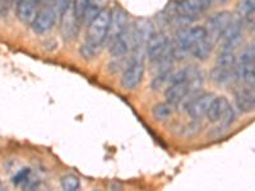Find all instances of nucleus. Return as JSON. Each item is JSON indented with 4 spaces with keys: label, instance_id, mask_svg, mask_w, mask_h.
<instances>
[{
    "label": "nucleus",
    "instance_id": "nucleus-4",
    "mask_svg": "<svg viewBox=\"0 0 255 191\" xmlns=\"http://www.w3.org/2000/svg\"><path fill=\"white\" fill-rule=\"evenodd\" d=\"M232 22V14L230 12H223L217 13V14L212 15L208 20H207L206 24V31H207V38L216 44L218 40L221 38V35L223 33V31L229 27V24Z\"/></svg>",
    "mask_w": 255,
    "mask_h": 191
},
{
    "label": "nucleus",
    "instance_id": "nucleus-15",
    "mask_svg": "<svg viewBox=\"0 0 255 191\" xmlns=\"http://www.w3.org/2000/svg\"><path fill=\"white\" fill-rule=\"evenodd\" d=\"M211 76L212 79L218 84H230L235 81L236 78H239L238 72L235 70V68L226 69V68L216 67L215 69L212 70Z\"/></svg>",
    "mask_w": 255,
    "mask_h": 191
},
{
    "label": "nucleus",
    "instance_id": "nucleus-19",
    "mask_svg": "<svg viewBox=\"0 0 255 191\" xmlns=\"http://www.w3.org/2000/svg\"><path fill=\"white\" fill-rule=\"evenodd\" d=\"M255 10V0H240L236 5V19L241 20Z\"/></svg>",
    "mask_w": 255,
    "mask_h": 191
},
{
    "label": "nucleus",
    "instance_id": "nucleus-6",
    "mask_svg": "<svg viewBox=\"0 0 255 191\" xmlns=\"http://www.w3.org/2000/svg\"><path fill=\"white\" fill-rule=\"evenodd\" d=\"M127 24H128V13L125 12L124 9L118 6L114 10H111V20H110V27H109L108 36L105 42L111 45L115 40L120 37V36L127 31Z\"/></svg>",
    "mask_w": 255,
    "mask_h": 191
},
{
    "label": "nucleus",
    "instance_id": "nucleus-14",
    "mask_svg": "<svg viewBox=\"0 0 255 191\" xmlns=\"http://www.w3.org/2000/svg\"><path fill=\"white\" fill-rule=\"evenodd\" d=\"M230 102L226 97L220 96V97H215L213 101H212L211 106L208 108V112H207V117L211 122H217L222 119L225 111L229 108Z\"/></svg>",
    "mask_w": 255,
    "mask_h": 191
},
{
    "label": "nucleus",
    "instance_id": "nucleus-3",
    "mask_svg": "<svg viewBox=\"0 0 255 191\" xmlns=\"http://www.w3.org/2000/svg\"><path fill=\"white\" fill-rule=\"evenodd\" d=\"M211 4L212 0H179L174 4V10L176 17L189 19L203 13Z\"/></svg>",
    "mask_w": 255,
    "mask_h": 191
},
{
    "label": "nucleus",
    "instance_id": "nucleus-10",
    "mask_svg": "<svg viewBox=\"0 0 255 191\" xmlns=\"http://www.w3.org/2000/svg\"><path fill=\"white\" fill-rule=\"evenodd\" d=\"M191 90V84L186 81L171 82L165 92V97L171 106L179 104Z\"/></svg>",
    "mask_w": 255,
    "mask_h": 191
},
{
    "label": "nucleus",
    "instance_id": "nucleus-16",
    "mask_svg": "<svg viewBox=\"0 0 255 191\" xmlns=\"http://www.w3.org/2000/svg\"><path fill=\"white\" fill-rule=\"evenodd\" d=\"M131 46V42H130V33L128 35L127 37V31L120 36L118 40H115L113 44L110 45V51L114 56L116 58H120V56L125 55L129 50V47Z\"/></svg>",
    "mask_w": 255,
    "mask_h": 191
},
{
    "label": "nucleus",
    "instance_id": "nucleus-28",
    "mask_svg": "<svg viewBox=\"0 0 255 191\" xmlns=\"http://www.w3.org/2000/svg\"><path fill=\"white\" fill-rule=\"evenodd\" d=\"M243 24L247 26L249 29H255V10L254 12L249 13L247 17L243 19Z\"/></svg>",
    "mask_w": 255,
    "mask_h": 191
},
{
    "label": "nucleus",
    "instance_id": "nucleus-24",
    "mask_svg": "<svg viewBox=\"0 0 255 191\" xmlns=\"http://www.w3.org/2000/svg\"><path fill=\"white\" fill-rule=\"evenodd\" d=\"M73 0H55V4H54V8H55L58 15L63 17L65 13H68L72 8Z\"/></svg>",
    "mask_w": 255,
    "mask_h": 191
},
{
    "label": "nucleus",
    "instance_id": "nucleus-8",
    "mask_svg": "<svg viewBox=\"0 0 255 191\" xmlns=\"http://www.w3.org/2000/svg\"><path fill=\"white\" fill-rule=\"evenodd\" d=\"M143 74H144V65L138 60L131 61L122 77L123 88L131 91L138 87L143 79Z\"/></svg>",
    "mask_w": 255,
    "mask_h": 191
},
{
    "label": "nucleus",
    "instance_id": "nucleus-29",
    "mask_svg": "<svg viewBox=\"0 0 255 191\" xmlns=\"http://www.w3.org/2000/svg\"><path fill=\"white\" fill-rule=\"evenodd\" d=\"M241 78H243L245 82H248V83H249L250 86H252V87L255 90V76L254 74H252V73H248V74H244Z\"/></svg>",
    "mask_w": 255,
    "mask_h": 191
},
{
    "label": "nucleus",
    "instance_id": "nucleus-18",
    "mask_svg": "<svg viewBox=\"0 0 255 191\" xmlns=\"http://www.w3.org/2000/svg\"><path fill=\"white\" fill-rule=\"evenodd\" d=\"M213 42H212L209 38H204L200 42H198L193 49H191V52H193V55L195 56L197 59H200V60H204L209 56L212 51V47H213Z\"/></svg>",
    "mask_w": 255,
    "mask_h": 191
},
{
    "label": "nucleus",
    "instance_id": "nucleus-27",
    "mask_svg": "<svg viewBox=\"0 0 255 191\" xmlns=\"http://www.w3.org/2000/svg\"><path fill=\"white\" fill-rule=\"evenodd\" d=\"M29 174H31L29 168H23V170H20V171L13 177V184H14V185H20L22 183H27V181H28Z\"/></svg>",
    "mask_w": 255,
    "mask_h": 191
},
{
    "label": "nucleus",
    "instance_id": "nucleus-7",
    "mask_svg": "<svg viewBox=\"0 0 255 191\" xmlns=\"http://www.w3.org/2000/svg\"><path fill=\"white\" fill-rule=\"evenodd\" d=\"M56 18H58V13H56L54 6H44L41 10H38L36 18L32 22V29L36 33H40V35L41 33H46L54 27Z\"/></svg>",
    "mask_w": 255,
    "mask_h": 191
},
{
    "label": "nucleus",
    "instance_id": "nucleus-9",
    "mask_svg": "<svg viewBox=\"0 0 255 191\" xmlns=\"http://www.w3.org/2000/svg\"><path fill=\"white\" fill-rule=\"evenodd\" d=\"M153 33V26L151 22L147 19H139L133 27V31L130 32L131 46L140 47L142 45H145Z\"/></svg>",
    "mask_w": 255,
    "mask_h": 191
},
{
    "label": "nucleus",
    "instance_id": "nucleus-1",
    "mask_svg": "<svg viewBox=\"0 0 255 191\" xmlns=\"http://www.w3.org/2000/svg\"><path fill=\"white\" fill-rule=\"evenodd\" d=\"M145 52L149 60L158 63L174 58L175 50L167 36L159 32V33H153L152 37L148 40L145 44Z\"/></svg>",
    "mask_w": 255,
    "mask_h": 191
},
{
    "label": "nucleus",
    "instance_id": "nucleus-23",
    "mask_svg": "<svg viewBox=\"0 0 255 191\" xmlns=\"http://www.w3.org/2000/svg\"><path fill=\"white\" fill-rule=\"evenodd\" d=\"M61 188L67 191H74L79 188V179L74 175H67L61 179Z\"/></svg>",
    "mask_w": 255,
    "mask_h": 191
},
{
    "label": "nucleus",
    "instance_id": "nucleus-17",
    "mask_svg": "<svg viewBox=\"0 0 255 191\" xmlns=\"http://www.w3.org/2000/svg\"><path fill=\"white\" fill-rule=\"evenodd\" d=\"M243 26L244 24L241 20H239V19L232 20L231 23L229 24V27H227V28L223 31V33L221 35L220 40L222 41L223 44H225V42H229V41L240 38L241 31H243Z\"/></svg>",
    "mask_w": 255,
    "mask_h": 191
},
{
    "label": "nucleus",
    "instance_id": "nucleus-30",
    "mask_svg": "<svg viewBox=\"0 0 255 191\" xmlns=\"http://www.w3.org/2000/svg\"><path fill=\"white\" fill-rule=\"evenodd\" d=\"M8 1L10 4H17V5H18V3H19L20 0H8Z\"/></svg>",
    "mask_w": 255,
    "mask_h": 191
},
{
    "label": "nucleus",
    "instance_id": "nucleus-26",
    "mask_svg": "<svg viewBox=\"0 0 255 191\" xmlns=\"http://www.w3.org/2000/svg\"><path fill=\"white\" fill-rule=\"evenodd\" d=\"M234 120H235V112H234L231 106H229V108L223 113L222 119L220 120L221 125H222V127H229L234 122Z\"/></svg>",
    "mask_w": 255,
    "mask_h": 191
},
{
    "label": "nucleus",
    "instance_id": "nucleus-22",
    "mask_svg": "<svg viewBox=\"0 0 255 191\" xmlns=\"http://www.w3.org/2000/svg\"><path fill=\"white\" fill-rule=\"evenodd\" d=\"M172 108L171 104L168 103H158L153 107V117L156 120H166L171 115Z\"/></svg>",
    "mask_w": 255,
    "mask_h": 191
},
{
    "label": "nucleus",
    "instance_id": "nucleus-12",
    "mask_svg": "<svg viewBox=\"0 0 255 191\" xmlns=\"http://www.w3.org/2000/svg\"><path fill=\"white\" fill-rule=\"evenodd\" d=\"M41 0H20L17 5V15L24 24H32L37 14V6Z\"/></svg>",
    "mask_w": 255,
    "mask_h": 191
},
{
    "label": "nucleus",
    "instance_id": "nucleus-2",
    "mask_svg": "<svg viewBox=\"0 0 255 191\" xmlns=\"http://www.w3.org/2000/svg\"><path fill=\"white\" fill-rule=\"evenodd\" d=\"M111 20V10L108 8L101 9L100 13L95 17V19L88 24V35L87 42L93 45V46L99 47L106 40L108 36L109 27H110Z\"/></svg>",
    "mask_w": 255,
    "mask_h": 191
},
{
    "label": "nucleus",
    "instance_id": "nucleus-5",
    "mask_svg": "<svg viewBox=\"0 0 255 191\" xmlns=\"http://www.w3.org/2000/svg\"><path fill=\"white\" fill-rule=\"evenodd\" d=\"M207 37V31L204 27L195 26L190 28H183L177 32L176 44L180 50H191L198 42Z\"/></svg>",
    "mask_w": 255,
    "mask_h": 191
},
{
    "label": "nucleus",
    "instance_id": "nucleus-13",
    "mask_svg": "<svg viewBox=\"0 0 255 191\" xmlns=\"http://www.w3.org/2000/svg\"><path fill=\"white\" fill-rule=\"evenodd\" d=\"M236 106L243 112L255 110V90L254 88H240L235 93Z\"/></svg>",
    "mask_w": 255,
    "mask_h": 191
},
{
    "label": "nucleus",
    "instance_id": "nucleus-20",
    "mask_svg": "<svg viewBox=\"0 0 255 191\" xmlns=\"http://www.w3.org/2000/svg\"><path fill=\"white\" fill-rule=\"evenodd\" d=\"M216 65L220 68L232 69L236 67V58L232 51H221L220 55L216 59Z\"/></svg>",
    "mask_w": 255,
    "mask_h": 191
},
{
    "label": "nucleus",
    "instance_id": "nucleus-25",
    "mask_svg": "<svg viewBox=\"0 0 255 191\" xmlns=\"http://www.w3.org/2000/svg\"><path fill=\"white\" fill-rule=\"evenodd\" d=\"M100 10H101V9H99V5H96V4L92 1V3H91V5L87 8V10H86V13H84L82 22H83V23L90 24L91 22L95 19L96 15L99 14Z\"/></svg>",
    "mask_w": 255,
    "mask_h": 191
},
{
    "label": "nucleus",
    "instance_id": "nucleus-11",
    "mask_svg": "<svg viewBox=\"0 0 255 191\" xmlns=\"http://www.w3.org/2000/svg\"><path fill=\"white\" fill-rule=\"evenodd\" d=\"M215 97L216 96L212 95V93H204V95H200L199 97H197L188 106V113L190 115V117H193V119H202L203 116H206Z\"/></svg>",
    "mask_w": 255,
    "mask_h": 191
},
{
    "label": "nucleus",
    "instance_id": "nucleus-21",
    "mask_svg": "<svg viewBox=\"0 0 255 191\" xmlns=\"http://www.w3.org/2000/svg\"><path fill=\"white\" fill-rule=\"evenodd\" d=\"M92 1L93 0H73L72 12L77 20H81L82 22L84 13H86V10H87V8L91 5Z\"/></svg>",
    "mask_w": 255,
    "mask_h": 191
}]
</instances>
